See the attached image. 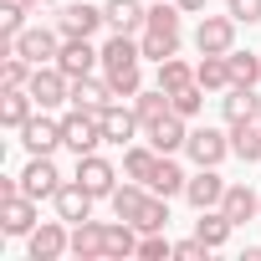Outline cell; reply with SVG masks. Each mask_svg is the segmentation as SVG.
Masks as SVG:
<instances>
[{
  "label": "cell",
  "instance_id": "obj_9",
  "mask_svg": "<svg viewBox=\"0 0 261 261\" xmlns=\"http://www.w3.org/2000/svg\"><path fill=\"white\" fill-rule=\"evenodd\" d=\"M57 67L77 82V77H92V67H102V46H92V41H82V36H67L62 41V51H57Z\"/></svg>",
  "mask_w": 261,
  "mask_h": 261
},
{
  "label": "cell",
  "instance_id": "obj_38",
  "mask_svg": "<svg viewBox=\"0 0 261 261\" xmlns=\"http://www.w3.org/2000/svg\"><path fill=\"white\" fill-rule=\"evenodd\" d=\"M139 256H144V261H169V256H174V241H169L164 230H149V236H139Z\"/></svg>",
  "mask_w": 261,
  "mask_h": 261
},
{
  "label": "cell",
  "instance_id": "obj_15",
  "mask_svg": "<svg viewBox=\"0 0 261 261\" xmlns=\"http://www.w3.org/2000/svg\"><path fill=\"white\" fill-rule=\"evenodd\" d=\"M149 134V144L159 149V154H179L185 144H190V118H179V113H164L159 123H149L144 128Z\"/></svg>",
  "mask_w": 261,
  "mask_h": 261
},
{
  "label": "cell",
  "instance_id": "obj_29",
  "mask_svg": "<svg viewBox=\"0 0 261 261\" xmlns=\"http://www.w3.org/2000/svg\"><path fill=\"white\" fill-rule=\"evenodd\" d=\"M154 164H159V149H154V144H128V149H123V179H144V185H149Z\"/></svg>",
  "mask_w": 261,
  "mask_h": 261
},
{
  "label": "cell",
  "instance_id": "obj_22",
  "mask_svg": "<svg viewBox=\"0 0 261 261\" xmlns=\"http://www.w3.org/2000/svg\"><path fill=\"white\" fill-rule=\"evenodd\" d=\"M220 210L230 215V225H246V220H256V215H261V195H256L251 185H225Z\"/></svg>",
  "mask_w": 261,
  "mask_h": 261
},
{
  "label": "cell",
  "instance_id": "obj_13",
  "mask_svg": "<svg viewBox=\"0 0 261 261\" xmlns=\"http://www.w3.org/2000/svg\"><path fill=\"white\" fill-rule=\"evenodd\" d=\"M97 118H102V139H108V144H118V149H128V144H134V134L144 128V123H139V113H134V108H123V102H108Z\"/></svg>",
  "mask_w": 261,
  "mask_h": 261
},
{
  "label": "cell",
  "instance_id": "obj_36",
  "mask_svg": "<svg viewBox=\"0 0 261 261\" xmlns=\"http://www.w3.org/2000/svg\"><path fill=\"white\" fill-rule=\"evenodd\" d=\"M179 21H185V11L174 0H154L149 6V31H179Z\"/></svg>",
  "mask_w": 261,
  "mask_h": 261
},
{
  "label": "cell",
  "instance_id": "obj_3",
  "mask_svg": "<svg viewBox=\"0 0 261 261\" xmlns=\"http://www.w3.org/2000/svg\"><path fill=\"white\" fill-rule=\"evenodd\" d=\"M26 92L36 97V108H62V102H72V77L57 67V62H46V67H36L31 72V82H26Z\"/></svg>",
  "mask_w": 261,
  "mask_h": 261
},
{
  "label": "cell",
  "instance_id": "obj_19",
  "mask_svg": "<svg viewBox=\"0 0 261 261\" xmlns=\"http://www.w3.org/2000/svg\"><path fill=\"white\" fill-rule=\"evenodd\" d=\"M102 225H108V220H77V225H72V256H77V261H108Z\"/></svg>",
  "mask_w": 261,
  "mask_h": 261
},
{
  "label": "cell",
  "instance_id": "obj_42",
  "mask_svg": "<svg viewBox=\"0 0 261 261\" xmlns=\"http://www.w3.org/2000/svg\"><path fill=\"white\" fill-rule=\"evenodd\" d=\"M174 6H179L185 16H205V6H210V0H174Z\"/></svg>",
  "mask_w": 261,
  "mask_h": 261
},
{
  "label": "cell",
  "instance_id": "obj_25",
  "mask_svg": "<svg viewBox=\"0 0 261 261\" xmlns=\"http://www.w3.org/2000/svg\"><path fill=\"white\" fill-rule=\"evenodd\" d=\"M31 113H36V97H31L26 87H6V92H0V123H6V128L21 134Z\"/></svg>",
  "mask_w": 261,
  "mask_h": 261
},
{
  "label": "cell",
  "instance_id": "obj_11",
  "mask_svg": "<svg viewBox=\"0 0 261 261\" xmlns=\"http://www.w3.org/2000/svg\"><path fill=\"white\" fill-rule=\"evenodd\" d=\"M21 144H26L31 154H51V149H62V118H51L46 108H36V113L26 118V128H21Z\"/></svg>",
  "mask_w": 261,
  "mask_h": 261
},
{
  "label": "cell",
  "instance_id": "obj_12",
  "mask_svg": "<svg viewBox=\"0 0 261 261\" xmlns=\"http://www.w3.org/2000/svg\"><path fill=\"white\" fill-rule=\"evenodd\" d=\"M41 200H31V195H11V200H0V230L6 236H31L41 220Z\"/></svg>",
  "mask_w": 261,
  "mask_h": 261
},
{
  "label": "cell",
  "instance_id": "obj_34",
  "mask_svg": "<svg viewBox=\"0 0 261 261\" xmlns=\"http://www.w3.org/2000/svg\"><path fill=\"white\" fill-rule=\"evenodd\" d=\"M230 57V82L236 87H256L261 82V51H225Z\"/></svg>",
  "mask_w": 261,
  "mask_h": 261
},
{
  "label": "cell",
  "instance_id": "obj_32",
  "mask_svg": "<svg viewBox=\"0 0 261 261\" xmlns=\"http://www.w3.org/2000/svg\"><path fill=\"white\" fill-rule=\"evenodd\" d=\"M134 225H139V236H149V230H169V200L149 190V200H144V210L134 215Z\"/></svg>",
  "mask_w": 261,
  "mask_h": 261
},
{
  "label": "cell",
  "instance_id": "obj_23",
  "mask_svg": "<svg viewBox=\"0 0 261 261\" xmlns=\"http://www.w3.org/2000/svg\"><path fill=\"white\" fill-rule=\"evenodd\" d=\"M185 185H190V174L174 164V154H159V164H154V174H149V190L164 195V200H174V195H185Z\"/></svg>",
  "mask_w": 261,
  "mask_h": 261
},
{
  "label": "cell",
  "instance_id": "obj_26",
  "mask_svg": "<svg viewBox=\"0 0 261 261\" xmlns=\"http://www.w3.org/2000/svg\"><path fill=\"white\" fill-rule=\"evenodd\" d=\"M230 154L246 159V164H261V118L230 123Z\"/></svg>",
  "mask_w": 261,
  "mask_h": 261
},
{
  "label": "cell",
  "instance_id": "obj_41",
  "mask_svg": "<svg viewBox=\"0 0 261 261\" xmlns=\"http://www.w3.org/2000/svg\"><path fill=\"white\" fill-rule=\"evenodd\" d=\"M205 251H210V246H205L200 236H190V241H174V256H179V261H205Z\"/></svg>",
  "mask_w": 261,
  "mask_h": 261
},
{
  "label": "cell",
  "instance_id": "obj_39",
  "mask_svg": "<svg viewBox=\"0 0 261 261\" xmlns=\"http://www.w3.org/2000/svg\"><path fill=\"white\" fill-rule=\"evenodd\" d=\"M31 72H36V67H31L26 57H6V62H0V87H26Z\"/></svg>",
  "mask_w": 261,
  "mask_h": 261
},
{
  "label": "cell",
  "instance_id": "obj_21",
  "mask_svg": "<svg viewBox=\"0 0 261 261\" xmlns=\"http://www.w3.org/2000/svg\"><path fill=\"white\" fill-rule=\"evenodd\" d=\"M51 205H57V215H62L67 225H77V220H92V195H87L77 179H67V185L57 190V200H51Z\"/></svg>",
  "mask_w": 261,
  "mask_h": 261
},
{
  "label": "cell",
  "instance_id": "obj_28",
  "mask_svg": "<svg viewBox=\"0 0 261 261\" xmlns=\"http://www.w3.org/2000/svg\"><path fill=\"white\" fill-rule=\"evenodd\" d=\"M230 230H236V225H230L225 210H200V220H195V236H200L210 251H220V246L230 241Z\"/></svg>",
  "mask_w": 261,
  "mask_h": 261
},
{
  "label": "cell",
  "instance_id": "obj_30",
  "mask_svg": "<svg viewBox=\"0 0 261 261\" xmlns=\"http://www.w3.org/2000/svg\"><path fill=\"white\" fill-rule=\"evenodd\" d=\"M139 46H144V62H169V57H179V31H149L144 26V36H139Z\"/></svg>",
  "mask_w": 261,
  "mask_h": 261
},
{
  "label": "cell",
  "instance_id": "obj_45",
  "mask_svg": "<svg viewBox=\"0 0 261 261\" xmlns=\"http://www.w3.org/2000/svg\"><path fill=\"white\" fill-rule=\"evenodd\" d=\"M256 118H261V113H256Z\"/></svg>",
  "mask_w": 261,
  "mask_h": 261
},
{
  "label": "cell",
  "instance_id": "obj_17",
  "mask_svg": "<svg viewBox=\"0 0 261 261\" xmlns=\"http://www.w3.org/2000/svg\"><path fill=\"white\" fill-rule=\"evenodd\" d=\"M102 16H108V26L123 31V36H144V26H149V11L139 6V0H108Z\"/></svg>",
  "mask_w": 261,
  "mask_h": 261
},
{
  "label": "cell",
  "instance_id": "obj_33",
  "mask_svg": "<svg viewBox=\"0 0 261 261\" xmlns=\"http://www.w3.org/2000/svg\"><path fill=\"white\" fill-rule=\"evenodd\" d=\"M185 82H195V67H190L185 57H169V62H159V72H154V87H164V92H179Z\"/></svg>",
  "mask_w": 261,
  "mask_h": 261
},
{
  "label": "cell",
  "instance_id": "obj_27",
  "mask_svg": "<svg viewBox=\"0 0 261 261\" xmlns=\"http://www.w3.org/2000/svg\"><path fill=\"white\" fill-rule=\"evenodd\" d=\"M195 82H200L205 92L236 87V82H230V57H200V62H195Z\"/></svg>",
  "mask_w": 261,
  "mask_h": 261
},
{
  "label": "cell",
  "instance_id": "obj_5",
  "mask_svg": "<svg viewBox=\"0 0 261 261\" xmlns=\"http://www.w3.org/2000/svg\"><path fill=\"white\" fill-rule=\"evenodd\" d=\"M185 154L195 159V169H220L225 164V154H230V134H220V128H190V144H185Z\"/></svg>",
  "mask_w": 261,
  "mask_h": 261
},
{
  "label": "cell",
  "instance_id": "obj_16",
  "mask_svg": "<svg viewBox=\"0 0 261 261\" xmlns=\"http://www.w3.org/2000/svg\"><path fill=\"white\" fill-rule=\"evenodd\" d=\"M123 67H144V46H139V36L113 31L102 41V72H123Z\"/></svg>",
  "mask_w": 261,
  "mask_h": 261
},
{
  "label": "cell",
  "instance_id": "obj_44",
  "mask_svg": "<svg viewBox=\"0 0 261 261\" xmlns=\"http://www.w3.org/2000/svg\"><path fill=\"white\" fill-rule=\"evenodd\" d=\"M26 6H31V11H46V6H57V0H26Z\"/></svg>",
  "mask_w": 261,
  "mask_h": 261
},
{
  "label": "cell",
  "instance_id": "obj_6",
  "mask_svg": "<svg viewBox=\"0 0 261 261\" xmlns=\"http://www.w3.org/2000/svg\"><path fill=\"white\" fill-rule=\"evenodd\" d=\"M62 31L57 26H26L21 36H16V57H26L31 67H46V62H57V51H62Z\"/></svg>",
  "mask_w": 261,
  "mask_h": 261
},
{
  "label": "cell",
  "instance_id": "obj_24",
  "mask_svg": "<svg viewBox=\"0 0 261 261\" xmlns=\"http://www.w3.org/2000/svg\"><path fill=\"white\" fill-rule=\"evenodd\" d=\"M256 113H261L256 87H225V92H220V118H225V123H246V118H256Z\"/></svg>",
  "mask_w": 261,
  "mask_h": 261
},
{
  "label": "cell",
  "instance_id": "obj_10",
  "mask_svg": "<svg viewBox=\"0 0 261 261\" xmlns=\"http://www.w3.org/2000/svg\"><path fill=\"white\" fill-rule=\"evenodd\" d=\"M77 185H82L92 200H108V195L118 190V169H113L102 154H82V159H77Z\"/></svg>",
  "mask_w": 261,
  "mask_h": 261
},
{
  "label": "cell",
  "instance_id": "obj_8",
  "mask_svg": "<svg viewBox=\"0 0 261 261\" xmlns=\"http://www.w3.org/2000/svg\"><path fill=\"white\" fill-rule=\"evenodd\" d=\"M102 26H108L102 6H87V0H72V6H62V16H57V31L62 36H82V41H92Z\"/></svg>",
  "mask_w": 261,
  "mask_h": 261
},
{
  "label": "cell",
  "instance_id": "obj_7",
  "mask_svg": "<svg viewBox=\"0 0 261 261\" xmlns=\"http://www.w3.org/2000/svg\"><path fill=\"white\" fill-rule=\"evenodd\" d=\"M62 185H67V179H62V169L51 164V154H31V164L21 169V195H31V200H57Z\"/></svg>",
  "mask_w": 261,
  "mask_h": 261
},
{
  "label": "cell",
  "instance_id": "obj_43",
  "mask_svg": "<svg viewBox=\"0 0 261 261\" xmlns=\"http://www.w3.org/2000/svg\"><path fill=\"white\" fill-rule=\"evenodd\" d=\"M11 195H21V174L16 179H0V200H11Z\"/></svg>",
  "mask_w": 261,
  "mask_h": 261
},
{
  "label": "cell",
  "instance_id": "obj_2",
  "mask_svg": "<svg viewBox=\"0 0 261 261\" xmlns=\"http://www.w3.org/2000/svg\"><path fill=\"white\" fill-rule=\"evenodd\" d=\"M236 16L225 11V16H200V26H195V51L200 57H225V51H236Z\"/></svg>",
  "mask_w": 261,
  "mask_h": 261
},
{
  "label": "cell",
  "instance_id": "obj_1",
  "mask_svg": "<svg viewBox=\"0 0 261 261\" xmlns=\"http://www.w3.org/2000/svg\"><path fill=\"white\" fill-rule=\"evenodd\" d=\"M97 144H108V139H102V118L87 113V108H72V113L62 118V149H72V154L82 159V154H97Z\"/></svg>",
  "mask_w": 261,
  "mask_h": 261
},
{
  "label": "cell",
  "instance_id": "obj_18",
  "mask_svg": "<svg viewBox=\"0 0 261 261\" xmlns=\"http://www.w3.org/2000/svg\"><path fill=\"white\" fill-rule=\"evenodd\" d=\"M108 102H118V92H113V82H108V77H77V82H72V108L102 113Z\"/></svg>",
  "mask_w": 261,
  "mask_h": 261
},
{
  "label": "cell",
  "instance_id": "obj_40",
  "mask_svg": "<svg viewBox=\"0 0 261 261\" xmlns=\"http://www.w3.org/2000/svg\"><path fill=\"white\" fill-rule=\"evenodd\" d=\"M225 11H230L241 26H256V21H261V0H230Z\"/></svg>",
  "mask_w": 261,
  "mask_h": 261
},
{
  "label": "cell",
  "instance_id": "obj_37",
  "mask_svg": "<svg viewBox=\"0 0 261 261\" xmlns=\"http://www.w3.org/2000/svg\"><path fill=\"white\" fill-rule=\"evenodd\" d=\"M102 77L113 82L118 97H139L144 92V67H123V72H102Z\"/></svg>",
  "mask_w": 261,
  "mask_h": 261
},
{
  "label": "cell",
  "instance_id": "obj_35",
  "mask_svg": "<svg viewBox=\"0 0 261 261\" xmlns=\"http://www.w3.org/2000/svg\"><path fill=\"white\" fill-rule=\"evenodd\" d=\"M169 102H174L179 118H200V108H205V87H200V82H185L179 92H169Z\"/></svg>",
  "mask_w": 261,
  "mask_h": 261
},
{
  "label": "cell",
  "instance_id": "obj_14",
  "mask_svg": "<svg viewBox=\"0 0 261 261\" xmlns=\"http://www.w3.org/2000/svg\"><path fill=\"white\" fill-rule=\"evenodd\" d=\"M225 185H230V179H220V169H200V174H190V185H185V200H190L195 210H220V200H225Z\"/></svg>",
  "mask_w": 261,
  "mask_h": 261
},
{
  "label": "cell",
  "instance_id": "obj_4",
  "mask_svg": "<svg viewBox=\"0 0 261 261\" xmlns=\"http://www.w3.org/2000/svg\"><path fill=\"white\" fill-rule=\"evenodd\" d=\"M72 251V230H67V220L57 215V220H41L31 236H26V256L31 261H57V256H67Z\"/></svg>",
  "mask_w": 261,
  "mask_h": 261
},
{
  "label": "cell",
  "instance_id": "obj_20",
  "mask_svg": "<svg viewBox=\"0 0 261 261\" xmlns=\"http://www.w3.org/2000/svg\"><path fill=\"white\" fill-rule=\"evenodd\" d=\"M102 246H108V261H123V256H139V225L134 220H108L102 225Z\"/></svg>",
  "mask_w": 261,
  "mask_h": 261
},
{
  "label": "cell",
  "instance_id": "obj_31",
  "mask_svg": "<svg viewBox=\"0 0 261 261\" xmlns=\"http://www.w3.org/2000/svg\"><path fill=\"white\" fill-rule=\"evenodd\" d=\"M134 113H139V123L149 128V123H159L164 113H174V102H169V92H164V87H144V92L134 97Z\"/></svg>",
  "mask_w": 261,
  "mask_h": 261
}]
</instances>
